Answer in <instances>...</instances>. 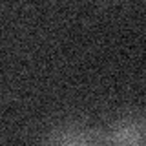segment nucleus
Listing matches in <instances>:
<instances>
[{
  "mask_svg": "<svg viewBox=\"0 0 146 146\" xmlns=\"http://www.w3.org/2000/svg\"><path fill=\"white\" fill-rule=\"evenodd\" d=\"M40 146H104L100 126L82 117H62L46 126Z\"/></svg>",
  "mask_w": 146,
  "mask_h": 146,
  "instance_id": "obj_1",
  "label": "nucleus"
},
{
  "mask_svg": "<svg viewBox=\"0 0 146 146\" xmlns=\"http://www.w3.org/2000/svg\"><path fill=\"white\" fill-rule=\"evenodd\" d=\"M104 146H146V117L143 108L119 111L100 126Z\"/></svg>",
  "mask_w": 146,
  "mask_h": 146,
  "instance_id": "obj_2",
  "label": "nucleus"
}]
</instances>
